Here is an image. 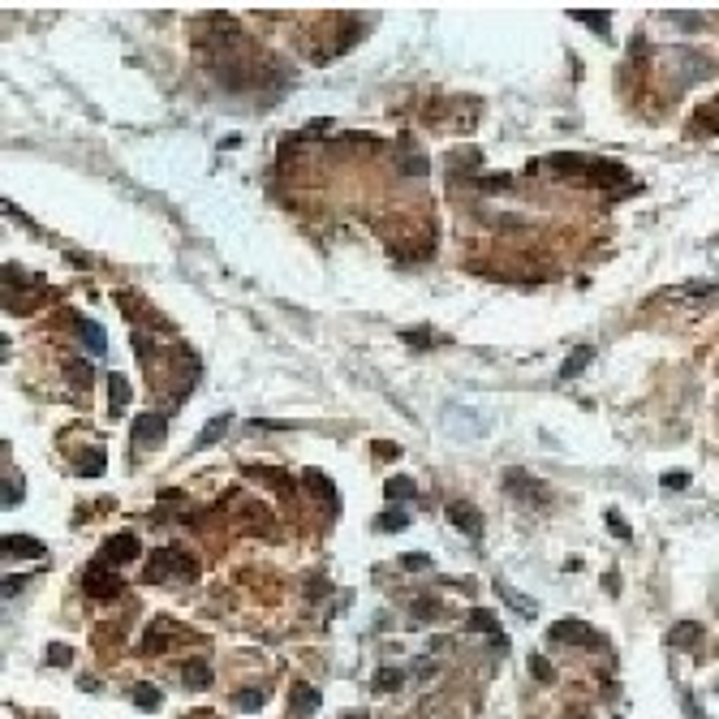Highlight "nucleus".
<instances>
[{
  "instance_id": "obj_24",
  "label": "nucleus",
  "mask_w": 719,
  "mask_h": 719,
  "mask_svg": "<svg viewBox=\"0 0 719 719\" xmlns=\"http://www.w3.org/2000/svg\"><path fill=\"white\" fill-rule=\"evenodd\" d=\"M500 594L509 599V607H513V612H521V616H534V603H530V599H521V594H513L509 586H500Z\"/></svg>"
},
{
  "instance_id": "obj_23",
  "label": "nucleus",
  "mask_w": 719,
  "mask_h": 719,
  "mask_svg": "<svg viewBox=\"0 0 719 719\" xmlns=\"http://www.w3.org/2000/svg\"><path fill=\"white\" fill-rule=\"evenodd\" d=\"M383 491H388V500H409V495H414V482H409V478H392Z\"/></svg>"
},
{
  "instance_id": "obj_11",
  "label": "nucleus",
  "mask_w": 719,
  "mask_h": 719,
  "mask_svg": "<svg viewBox=\"0 0 719 719\" xmlns=\"http://www.w3.org/2000/svg\"><path fill=\"white\" fill-rule=\"evenodd\" d=\"M5 556H47V551H43V543L39 538H26V534H9L5 538Z\"/></svg>"
},
{
  "instance_id": "obj_22",
  "label": "nucleus",
  "mask_w": 719,
  "mask_h": 719,
  "mask_svg": "<svg viewBox=\"0 0 719 719\" xmlns=\"http://www.w3.org/2000/svg\"><path fill=\"white\" fill-rule=\"evenodd\" d=\"M401 173H405V177H426V155H405V159H401Z\"/></svg>"
},
{
  "instance_id": "obj_19",
  "label": "nucleus",
  "mask_w": 719,
  "mask_h": 719,
  "mask_svg": "<svg viewBox=\"0 0 719 719\" xmlns=\"http://www.w3.org/2000/svg\"><path fill=\"white\" fill-rule=\"evenodd\" d=\"M401 681H405L401 668H379V672H375V689H379V693H383V689H397Z\"/></svg>"
},
{
  "instance_id": "obj_16",
  "label": "nucleus",
  "mask_w": 719,
  "mask_h": 719,
  "mask_svg": "<svg viewBox=\"0 0 719 719\" xmlns=\"http://www.w3.org/2000/svg\"><path fill=\"white\" fill-rule=\"evenodd\" d=\"M698 642H702V629H698V625L685 621V625L672 629V646H698Z\"/></svg>"
},
{
  "instance_id": "obj_27",
  "label": "nucleus",
  "mask_w": 719,
  "mask_h": 719,
  "mask_svg": "<svg viewBox=\"0 0 719 719\" xmlns=\"http://www.w3.org/2000/svg\"><path fill=\"white\" fill-rule=\"evenodd\" d=\"M233 702H237V706H242V710H254V706H259V702H263V693H259V689H242V693H237V698H233Z\"/></svg>"
},
{
  "instance_id": "obj_18",
  "label": "nucleus",
  "mask_w": 719,
  "mask_h": 719,
  "mask_svg": "<svg viewBox=\"0 0 719 719\" xmlns=\"http://www.w3.org/2000/svg\"><path fill=\"white\" fill-rule=\"evenodd\" d=\"M134 702L142 710H159V689L155 685H134Z\"/></svg>"
},
{
  "instance_id": "obj_37",
  "label": "nucleus",
  "mask_w": 719,
  "mask_h": 719,
  "mask_svg": "<svg viewBox=\"0 0 719 719\" xmlns=\"http://www.w3.org/2000/svg\"><path fill=\"white\" fill-rule=\"evenodd\" d=\"M685 482H689L685 474H663V487H685Z\"/></svg>"
},
{
  "instance_id": "obj_15",
  "label": "nucleus",
  "mask_w": 719,
  "mask_h": 719,
  "mask_svg": "<svg viewBox=\"0 0 719 719\" xmlns=\"http://www.w3.org/2000/svg\"><path fill=\"white\" fill-rule=\"evenodd\" d=\"M306 482L315 487V495H323V500H327V509H336V495H332V482H327L319 470H306Z\"/></svg>"
},
{
  "instance_id": "obj_17",
  "label": "nucleus",
  "mask_w": 719,
  "mask_h": 719,
  "mask_svg": "<svg viewBox=\"0 0 719 719\" xmlns=\"http://www.w3.org/2000/svg\"><path fill=\"white\" fill-rule=\"evenodd\" d=\"M465 625L478 629V633H491V629H495V612H487V607H474V612L465 616Z\"/></svg>"
},
{
  "instance_id": "obj_25",
  "label": "nucleus",
  "mask_w": 719,
  "mask_h": 719,
  "mask_svg": "<svg viewBox=\"0 0 719 719\" xmlns=\"http://www.w3.org/2000/svg\"><path fill=\"white\" fill-rule=\"evenodd\" d=\"M414 616H418V621H435V616H439V603H435V599H418V603H414Z\"/></svg>"
},
{
  "instance_id": "obj_5",
  "label": "nucleus",
  "mask_w": 719,
  "mask_h": 719,
  "mask_svg": "<svg viewBox=\"0 0 719 719\" xmlns=\"http://www.w3.org/2000/svg\"><path fill=\"white\" fill-rule=\"evenodd\" d=\"M448 521H453L465 538H478V534H482V513H478L474 504H465V500H453V504H448Z\"/></svg>"
},
{
  "instance_id": "obj_32",
  "label": "nucleus",
  "mask_w": 719,
  "mask_h": 719,
  "mask_svg": "<svg viewBox=\"0 0 719 719\" xmlns=\"http://www.w3.org/2000/svg\"><path fill=\"white\" fill-rule=\"evenodd\" d=\"M69 375H74L78 383H91V366H86V362H69Z\"/></svg>"
},
{
  "instance_id": "obj_14",
  "label": "nucleus",
  "mask_w": 719,
  "mask_h": 719,
  "mask_svg": "<svg viewBox=\"0 0 719 719\" xmlns=\"http://www.w3.org/2000/svg\"><path fill=\"white\" fill-rule=\"evenodd\" d=\"M229 422H233L229 414H220V418H211V422L203 426V435L194 439V448H211V444H215V439H225V431H229Z\"/></svg>"
},
{
  "instance_id": "obj_9",
  "label": "nucleus",
  "mask_w": 719,
  "mask_h": 719,
  "mask_svg": "<svg viewBox=\"0 0 719 719\" xmlns=\"http://www.w3.org/2000/svg\"><path fill=\"white\" fill-rule=\"evenodd\" d=\"M315 706H319V693H315V689H310L306 681H298V685H293V702H289V715H293V719H306V715H310Z\"/></svg>"
},
{
  "instance_id": "obj_26",
  "label": "nucleus",
  "mask_w": 719,
  "mask_h": 719,
  "mask_svg": "<svg viewBox=\"0 0 719 719\" xmlns=\"http://www.w3.org/2000/svg\"><path fill=\"white\" fill-rule=\"evenodd\" d=\"M164 646H169V638H164V633H159V629H155V633H147V638H142V650H147V655H159V650H164Z\"/></svg>"
},
{
  "instance_id": "obj_38",
  "label": "nucleus",
  "mask_w": 719,
  "mask_h": 719,
  "mask_svg": "<svg viewBox=\"0 0 719 719\" xmlns=\"http://www.w3.org/2000/svg\"><path fill=\"white\" fill-rule=\"evenodd\" d=\"M375 453H379V457H388V461H392V457H397V444H375Z\"/></svg>"
},
{
  "instance_id": "obj_10",
  "label": "nucleus",
  "mask_w": 719,
  "mask_h": 719,
  "mask_svg": "<svg viewBox=\"0 0 719 719\" xmlns=\"http://www.w3.org/2000/svg\"><path fill=\"white\" fill-rule=\"evenodd\" d=\"M169 569H173V577H181V582H194V577H198V560L190 556V551H181V547H169Z\"/></svg>"
},
{
  "instance_id": "obj_12",
  "label": "nucleus",
  "mask_w": 719,
  "mask_h": 719,
  "mask_svg": "<svg viewBox=\"0 0 719 719\" xmlns=\"http://www.w3.org/2000/svg\"><path fill=\"white\" fill-rule=\"evenodd\" d=\"M547 169H556V173H565V177H586V169H590V159H582V155H551L547 159Z\"/></svg>"
},
{
  "instance_id": "obj_35",
  "label": "nucleus",
  "mask_w": 719,
  "mask_h": 719,
  "mask_svg": "<svg viewBox=\"0 0 719 719\" xmlns=\"http://www.w3.org/2000/svg\"><path fill=\"white\" fill-rule=\"evenodd\" d=\"M534 676H538V681H551V668H547V659H534Z\"/></svg>"
},
{
  "instance_id": "obj_7",
  "label": "nucleus",
  "mask_w": 719,
  "mask_h": 719,
  "mask_svg": "<svg viewBox=\"0 0 719 719\" xmlns=\"http://www.w3.org/2000/svg\"><path fill=\"white\" fill-rule=\"evenodd\" d=\"M177 676H181V685H186V689H207V685H211V663H203V659H186Z\"/></svg>"
},
{
  "instance_id": "obj_2",
  "label": "nucleus",
  "mask_w": 719,
  "mask_h": 719,
  "mask_svg": "<svg viewBox=\"0 0 719 719\" xmlns=\"http://www.w3.org/2000/svg\"><path fill=\"white\" fill-rule=\"evenodd\" d=\"M504 487L517 495V500H534V504H547V491H543V482L538 478H530L526 470H509L504 474Z\"/></svg>"
},
{
  "instance_id": "obj_21",
  "label": "nucleus",
  "mask_w": 719,
  "mask_h": 719,
  "mask_svg": "<svg viewBox=\"0 0 719 719\" xmlns=\"http://www.w3.org/2000/svg\"><path fill=\"white\" fill-rule=\"evenodd\" d=\"M379 530H392V534H397V530H409V513H401V509L383 513V517H379Z\"/></svg>"
},
{
  "instance_id": "obj_28",
  "label": "nucleus",
  "mask_w": 719,
  "mask_h": 719,
  "mask_svg": "<svg viewBox=\"0 0 719 719\" xmlns=\"http://www.w3.org/2000/svg\"><path fill=\"white\" fill-rule=\"evenodd\" d=\"M47 659H52V663H57V668H61V663H69V659H74V650L57 642V646H47Z\"/></svg>"
},
{
  "instance_id": "obj_30",
  "label": "nucleus",
  "mask_w": 719,
  "mask_h": 719,
  "mask_svg": "<svg viewBox=\"0 0 719 719\" xmlns=\"http://www.w3.org/2000/svg\"><path fill=\"white\" fill-rule=\"evenodd\" d=\"M426 560H431V556H422V551H405V556H401L405 569H426Z\"/></svg>"
},
{
  "instance_id": "obj_31",
  "label": "nucleus",
  "mask_w": 719,
  "mask_h": 719,
  "mask_svg": "<svg viewBox=\"0 0 719 719\" xmlns=\"http://www.w3.org/2000/svg\"><path fill=\"white\" fill-rule=\"evenodd\" d=\"M577 18H582V22H590V26H599V30L607 35V18H603V13H586V9H577Z\"/></svg>"
},
{
  "instance_id": "obj_36",
  "label": "nucleus",
  "mask_w": 719,
  "mask_h": 719,
  "mask_svg": "<svg viewBox=\"0 0 719 719\" xmlns=\"http://www.w3.org/2000/svg\"><path fill=\"white\" fill-rule=\"evenodd\" d=\"M26 586V577H5V594H18Z\"/></svg>"
},
{
  "instance_id": "obj_1",
  "label": "nucleus",
  "mask_w": 719,
  "mask_h": 719,
  "mask_svg": "<svg viewBox=\"0 0 719 719\" xmlns=\"http://www.w3.org/2000/svg\"><path fill=\"white\" fill-rule=\"evenodd\" d=\"M130 560H138V538L134 534H117L113 543H103V551H99V565L108 569V565H130Z\"/></svg>"
},
{
  "instance_id": "obj_39",
  "label": "nucleus",
  "mask_w": 719,
  "mask_h": 719,
  "mask_svg": "<svg viewBox=\"0 0 719 719\" xmlns=\"http://www.w3.org/2000/svg\"><path fill=\"white\" fill-rule=\"evenodd\" d=\"M345 719H366V715H362V710H358V715H345Z\"/></svg>"
},
{
  "instance_id": "obj_3",
  "label": "nucleus",
  "mask_w": 719,
  "mask_h": 719,
  "mask_svg": "<svg viewBox=\"0 0 719 719\" xmlns=\"http://www.w3.org/2000/svg\"><path fill=\"white\" fill-rule=\"evenodd\" d=\"M82 590H86L91 599H117V594H121V577H117V573H103V565H95V569L82 577Z\"/></svg>"
},
{
  "instance_id": "obj_4",
  "label": "nucleus",
  "mask_w": 719,
  "mask_h": 719,
  "mask_svg": "<svg viewBox=\"0 0 719 719\" xmlns=\"http://www.w3.org/2000/svg\"><path fill=\"white\" fill-rule=\"evenodd\" d=\"M547 638L551 642H573V646H599V638L590 633V625H582V621H556L547 629Z\"/></svg>"
},
{
  "instance_id": "obj_33",
  "label": "nucleus",
  "mask_w": 719,
  "mask_h": 719,
  "mask_svg": "<svg viewBox=\"0 0 719 719\" xmlns=\"http://www.w3.org/2000/svg\"><path fill=\"white\" fill-rule=\"evenodd\" d=\"M82 474H86V478H95V474H103V457H99V453H91V461L82 465Z\"/></svg>"
},
{
  "instance_id": "obj_13",
  "label": "nucleus",
  "mask_w": 719,
  "mask_h": 719,
  "mask_svg": "<svg viewBox=\"0 0 719 719\" xmlns=\"http://www.w3.org/2000/svg\"><path fill=\"white\" fill-rule=\"evenodd\" d=\"M590 358H594V349H590V345H577V349L569 353V362L560 366V383H569V379H577V375H582V370L590 366Z\"/></svg>"
},
{
  "instance_id": "obj_6",
  "label": "nucleus",
  "mask_w": 719,
  "mask_h": 719,
  "mask_svg": "<svg viewBox=\"0 0 719 719\" xmlns=\"http://www.w3.org/2000/svg\"><path fill=\"white\" fill-rule=\"evenodd\" d=\"M134 444H164V418L159 414H142L138 422H134Z\"/></svg>"
},
{
  "instance_id": "obj_34",
  "label": "nucleus",
  "mask_w": 719,
  "mask_h": 719,
  "mask_svg": "<svg viewBox=\"0 0 719 719\" xmlns=\"http://www.w3.org/2000/svg\"><path fill=\"white\" fill-rule=\"evenodd\" d=\"M405 341L418 345V349H426V345H431V332H405Z\"/></svg>"
},
{
  "instance_id": "obj_8",
  "label": "nucleus",
  "mask_w": 719,
  "mask_h": 719,
  "mask_svg": "<svg viewBox=\"0 0 719 719\" xmlns=\"http://www.w3.org/2000/svg\"><path fill=\"white\" fill-rule=\"evenodd\" d=\"M74 327H78V336L86 341V349H91V353H103V349H108V336H103V327H99L95 319L74 315Z\"/></svg>"
},
{
  "instance_id": "obj_29",
  "label": "nucleus",
  "mask_w": 719,
  "mask_h": 719,
  "mask_svg": "<svg viewBox=\"0 0 719 719\" xmlns=\"http://www.w3.org/2000/svg\"><path fill=\"white\" fill-rule=\"evenodd\" d=\"M607 526H612V534H616V538H629V526L621 521V513H616V509H607Z\"/></svg>"
},
{
  "instance_id": "obj_20",
  "label": "nucleus",
  "mask_w": 719,
  "mask_h": 719,
  "mask_svg": "<svg viewBox=\"0 0 719 719\" xmlns=\"http://www.w3.org/2000/svg\"><path fill=\"white\" fill-rule=\"evenodd\" d=\"M130 405V383H125V375H113V414H121Z\"/></svg>"
}]
</instances>
